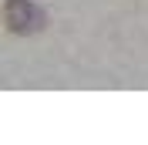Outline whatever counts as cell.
Returning <instances> with one entry per match:
<instances>
[{"label":"cell","mask_w":148,"mask_h":145,"mask_svg":"<svg viewBox=\"0 0 148 145\" xmlns=\"http://www.w3.org/2000/svg\"><path fill=\"white\" fill-rule=\"evenodd\" d=\"M3 17H7V27L14 30V34H37V30H44V24H47L44 10L37 7L34 0H7Z\"/></svg>","instance_id":"obj_1"}]
</instances>
